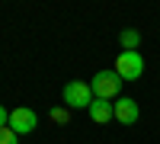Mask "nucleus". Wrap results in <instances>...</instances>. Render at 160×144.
I'll return each instance as SVG.
<instances>
[{"label": "nucleus", "mask_w": 160, "mask_h": 144, "mask_svg": "<svg viewBox=\"0 0 160 144\" xmlns=\"http://www.w3.org/2000/svg\"><path fill=\"white\" fill-rule=\"evenodd\" d=\"M115 74L122 77V80H141V74H144L141 51H122V55L115 58Z\"/></svg>", "instance_id": "nucleus-3"}, {"label": "nucleus", "mask_w": 160, "mask_h": 144, "mask_svg": "<svg viewBox=\"0 0 160 144\" xmlns=\"http://www.w3.org/2000/svg\"><path fill=\"white\" fill-rule=\"evenodd\" d=\"M122 83L125 80L115 71H96V74L90 77V87H93V96H96V99H118Z\"/></svg>", "instance_id": "nucleus-1"}, {"label": "nucleus", "mask_w": 160, "mask_h": 144, "mask_svg": "<svg viewBox=\"0 0 160 144\" xmlns=\"http://www.w3.org/2000/svg\"><path fill=\"white\" fill-rule=\"evenodd\" d=\"M112 109H115V122H122V125H135L141 119V112H138V102L131 99V96H118L112 102Z\"/></svg>", "instance_id": "nucleus-5"}, {"label": "nucleus", "mask_w": 160, "mask_h": 144, "mask_svg": "<svg viewBox=\"0 0 160 144\" xmlns=\"http://www.w3.org/2000/svg\"><path fill=\"white\" fill-rule=\"evenodd\" d=\"M7 125H10V112L0 106V128H7Z\"/></svg>", "instance_id": "nucleus-10"}, {"label": "nucleus", "mask_w": 160, "mask_h": 144, "mask_svg": "<svg viewBox=\"0 0 160 144\" xmlns=\"http://www.w3.org/2000/svg\"><path fill=\"white\" fill-rule=\"evenodd\" d=\"M0 144H19V135L13 132L10 125H7V128H0Z\"/></svg>", "instance_id": "nucleus-8"}, {"label": "nucleus", "mask_w": 160, "mask_h": 144, "mask_svg": "<svg viewBox=\"0 0 160 144\" xmlns=\"http://www.w3.org/2000/svg\"><path fill=\"white\" fill-rule=\"evenodd\" d=\"M96 99L93 96V87L87 80H71L64 83V102H68L71 109H90V102Z\"/></svg>", "instance_id": "nucleus-2"}, {"label": "nucleus", "mask_w": 160, "mask_h": 144, "mask_svg": "<svg viewBox=\"0 0 160 144\" xmlns=\"http://www.w3.org/2000/svg\"><path fill=\"white\" fill-rule=\"evenodd\" d=\"M68 119H71V115H68V109H51V122H64V125H68Z\"/></svg>", "instance_id": "nucleus-9"}, {"label": "nucleus", "mask_w": 160, "mask_h": 144, "mask_svg": "<svg viewBox=\"0 0 160 144\" xmlns=\"http://www.w3.org/2000/svg\"><path fill=\"white\" fill-rule=\"evenodd\" d=\"M10 128H13L16 135H32L35 128H38V119H35V112H32V109L19 106V109H13V112H10Z\"/></svg>", "instance_id": "nucleus-4"}, {"label": "nucleus", "mask_w": 160, "mask_h": 144, "mask_svg": "<svg viewBox=\"0 0 160 144\" xmlns=\"http://www.w3.org/2000/svg\"><path fill=\"white\" fill-rule=\"evenodd\" d=\"M90 119H93V122H99V125L112 122V119H115L112 102H109V99H93V102H90Z\"/></svg>", "instance_id": "nucleus-6"}, {"label": "nucleus", "mask_w": 160, "mask_h": 144, "mask_svg": "<svg viewBox=\"0 0 160 144\" xmlns=\"http://www.w3.org/2000/svg\"><path fill=\"white\" fill-rule=\"evenodd\" d=\"M118 38H122V48H125V51H138V45H141V35H138L135 29H125Z\"/></svg>", "instance_id": "nucleus-7"}]
</instances>
